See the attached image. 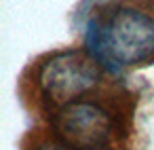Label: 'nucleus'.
Listing matches in <instances>:
<instances>
[{"mask_svg":"<svg viewBox=\"0 0 154 150\" xmlns=\"http://www.w3.org/2000/svg\"><path fill=\"white\" fill-rule=\"evenodd\" d=\"M101 70L99 61L85 51H66L47 59L40 68L38 83L45 93L55 104H72V99L87 93L99 83Z\"/></svg>","mask_w":154,"mask_h":150,"instance_id":"f03ea898","label":"nucleus"},{"mask_svg":"<svg viewBox=\"0 0 154 150\" xmlns=\"http://www.w3.org/2000/svg\"><path fill=\"white\" fill-rule=\"evenodd\" d=\"M57 135L76 150H101L112 137L110 114L93 102H72L55 114Z\"/></svg>","mask_w":154,"mask_h":150,"instance_id":"7ed1b4c3","label":"nucleus"},{"mask_svg":"<svg viewBox=\"0 0 154 150\" xmlns=\"http://www.w3.org/2000/svg\"><path fill=\"white\" fill-rule=\"evenodd\" d=\"M85 40L89 53L108 70L116 72L120 66L139 64L154 53V19L125 7L114 11L101 28L91 21Z\"/></svg>","mask_w":154,"mask_h":150,"instance_id":"f257e3e1","label":"nucleus"}]
</instances>
